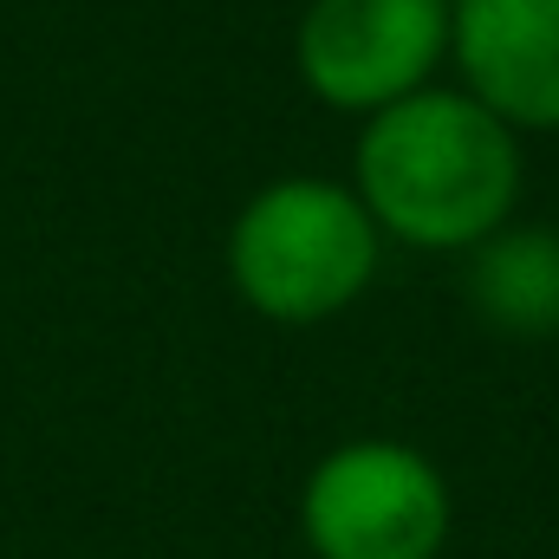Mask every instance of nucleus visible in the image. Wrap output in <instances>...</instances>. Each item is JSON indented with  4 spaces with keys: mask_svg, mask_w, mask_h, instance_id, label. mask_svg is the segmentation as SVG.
Listing matches in <instances>:
<instances>
[{
    "mask_svg": "<svg viewBox=\"0 0 559 559\" xmlns=\"http://www.w3.org/2000/svg\"><path fill=\"white\" fill-rule=\"evenodd\" d=\"M521 138L462 85H423L365 118L352 189L384 241L423 254H468L514 222Z\"/></svg>",
    "mask_w": 559,
    "mask_h": 559,
    "instance_id": "f257e3e1",
    "label": "nucleus"
},
{
    "mask_svg": "<svg viewBox=\"0 0 559 559\" xmlns=\"http://www.w3.org/2000/svg\"><path fill=\"white\" fill-rule=\"evenodd\" d=\"M384 235L352 182L280 176L228 222V280L274 325H325L378 280Z\"/></svg>",
    "mask_w": 559,
    "mask_h": 559,
    "instance_id": "f03ea898",
    "label": "nucleus"
},
{
    "mask_svg": "<svg viewBox=\"0 0 559 559\" xmlns=\"http://www.w3.org/2000/svg\"><path fill=\"white\" fill-rule=\"evenodd\" d=\"M299 521L319 559H436L449 540V488L411 442L365 436L312 468Z\"/></svg>",
    "mask_w": 559,
    "mask_h": 559,
    "instance_id": "7ed1b4c3",
    "label": "nucleus"
},
{
    "mask_svg": "<svg viewBox=\"0 0 559 559\" xmlns=\"http://www.w3.org/2000/svg\"><path fill=\"white\" fill-rule=\"evenodd\" d=\"M449 59V0H306L293 66L325 111L378 118Z\"/></svg>",
    "mask_w": 559,
    "mask_h": 559,
    "instance_id": "20e7f679",
    "label": "nucleus"
},
{
    "mask_svg": "<svg viewBox=\"0 0 559 559\" xmlns=\"http://www.w3.org/2000/svg\"><path fill=\"white\" fill-rule=\"evenodd\" d=\"M468 306L508 338L559 332V228L508 222L468 248Z\"/></svg>",
    "mask_w": 559,
    "mask_h": 559,
    "instance_id": "423d86ee",
    "label": "nucleus"
},
{
    "mask_svg": "<svg viewBox=\"0 0 559 559\" xmlns=\"http://www.w3.org/2000/svg\"><path fill=\"white\" fill-rule=\"evenodd\" d=\"M449 7H455V0H449Z\"/></svg>",
    "mask_w": 559,
    "mask_h": 559,
    "instance_id": "0eeeda50",
    "label": "nucleus"
},
{
    "mask_svg": "<svg viewBox=\"0 0 559 559\" xmlns=\"http://www.w3.org/2000/svg\"><path fill=\"white\" fill-rule=\"evenodd\" d=\"M449 66L514 138L559 131V0H455Z\"/></svg>",
    "mask_w": 559,
    "mask_h": 559,
    "instance_id": "39448f33",
    "label": "nucleus"
}]
</instances>
